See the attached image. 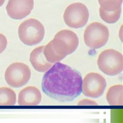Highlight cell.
Instances as JSON below:
<instances>
[{"mask_svg":"<svg viewBox=\"0 0 123 123\" xmlns=\"http://www.w3.org/2000/svg\"><path fill=\"white\" fill-rule=\"evenodd\" d=\"M41 100V94L35 86H27L20 91L18 94V103L21 106L37 105Z\"/></svg>","mask_w":123,"mask_h":123,"instance_id":"obj_11","label":"cell"},{"mask_svg":"<svg viewBox=\"0 0 123 123\" xmlns=\"http://www.w3.org/2000/svg\"><path fill=\"white\" fill-rule=\"evenodd\" d=\"M109 37L108 27L98 23L93 22L87 26L84 34V39L87 46L97 49L104 46Z\"/></svg>","mask_w":123,"mask_h":123,"instance_id":"obj_4","label":"cell"},{"mask_svg":"<svg viewBox=\"0 0 123 123\" xmlns=\"http://www.w3.org/2000/svg\"><path fill=\"white\" fill-rule=\"evenodd\" d=\"M44 74L41 83L43 92L58 101H71L82 92L81 74L69 66L55 62Z\"/></svg>","mask_w":123,"mask_h":123,"instance_id":"obj_1","label":"cell"},{"mask_svg":"<svg viewBox=\"0 0 123 123\" xmlns=\"http://www.w3.org/2000/svg\"><path fill=\"white\" fill-rule=\"evenodd\" d=\"M34 4V0H9L6 8L7 14L13 19H22L30 13Z\"/></svg>","mask_w":123,"mask_h":123,"instance_id":"obj_10","label":"cell"},{"mask_svg":"<svg viewBox=\"0 0 123 123\" xmlns=\"http://www.w3.org/2000/svg\"><path fill=\"white\" fill-rule=\"evenodd\" d=\"M89 12L86 6L80 2L71 4L66 8L63 19L69 27L79 28L83 27L87 22Z\"/></svg>","mask_w":123,"mask_h":123,"instance_id":"obj_6","label":"cell"},{"mask_svg":"<svg viewBox=\"0 0 123 123\" xmlns=\"http://www.w3.org/2000/svg\"><path fill=\"white\" fill-rule=\"evenodd\" d=\"M97 64L105 74L110 76L118 74L123 71V55L113 49H106L99 55Z\"/></svg>","mask_w":123,"mask_h":123,"instance_id":"obj_3","label":"cell"},{"mask_svg":"<svg viewBox=\"0 0 123 123\" xmlns=\"http://www.w3.org/2000/svg\"><path fill=\"white\" fill-rule=\"evenodd\" d=\"M74 51L64 39L55 35L54 38L44 46L43 53L47 61L52 63L59 62Z\"/></svg>","mask_w":123,"mask_h":123,"instance_id":"obj_5","label":"cell"},{"mask_svg":"<svg viewBox=\"0 0 123 123\" xmlns=\"http://www.w3.org/2000/svg\"><path fill=\"white\" fill-rule=\"evenodd\" d=\"M100 5L99 9L101 18L109 24L118 21L121 13L123 0H98Z\"/></svg>","mask_w":123,"mask_h":123,"instance_id":"obj_9","label":"cell"},{"mask_svg":"<svg viewBox=\"0 0 123 123\" xmlns=\"http://www.w3.org/2000/svg\"><path fill=\"white\" fill-rule=\"evenodd\" d=\"M21 41L28 46H33L40 43L44 38L45 28L37 20L30 18L24 21L18 30Z\"/></svg>","mask_w":123,"mask_h":123,"instance_id":"obj_2","label":"cell"},{"mask_svg":"<svg viewBox=\"0 0 123 123\" xmlns=\"http://www.w3.org/2000/svg\"><path fill=\"white\" fill-rule=\"evenodd\" d=\"M44 46L36 48L30 54V62L33 68L39 72L48 71L52 65V63L47 61L44 53Z\"/></svg>","mask_w":123,"mask_h":123,"instance_id":"obj_12","label":"cell"},{"mask_svg":"<svg viewBox=\"0 0 123 123\" xmlns=\"http://www.w3.org/2000/svg\"><path fill=\"white\" fill-rule=\"evenodd\" d=\"M106 85L103 76L98 73H90L86 75L82 81V91L86 97L98 98L104 93Z\"/></svg>","mask_w":123,"mask_h":123,"instance_id":"obj_8","label":"cell"},{"mask_svg":"<svg viewBox=\"0 0 123 123\" xmlns=\"http://www.w3.org/2000/svg\"><path fill=\"white\" fill-rule=\"evenodd\" d=\"M7 40L5 36L0 33V54L6 48Z\"/></svg>","mask_w":123,"mask_h":123,"instance_id":"obj_15","label":"cell"},{"mask_svg":"<svg viewBox=\"0 0 123 123\" xmlns=\"http://www.w3.org/2000/svg\"><path fill=\"white\" fill-rule=\"evenodd\" d=\"M123 90L122 85H114L108 90L106 94V99L111 105H123Z\"/></svg>","mask_w":123,"mask_h":123,"instance_id":"obj_13","label":"cell"},{"mask_svg":"<svg viewBox=\"0 0 123 123\" xmlns=\"http://www.w3.org/2000/svg\"><path fill=\"white\" fill-rule=\"evenodd\" d=\"M29 67L22 62H14L6 70L5 79L7 83L13 87H20L29 81L31 77Z\"/></svg>","mask_w":123,"mask_h":123,"instance_id":"obj_7","label":"cell"},{"mask_svg":"<svg viewBox=\"0 0 123 123\" xmlns=\"http://www.w3.org/2000/svg\"><path fill=\"white\" fill-rule=\"evenodd\" d=\"M16 100V94L13 90L7 87L0 88V106H13Z\"/></svg>","mask_w":123,"mask_h":123,"instance_id":"obj_14","label":"cell"},{"mask_svg":"<svg viewBox=\"0 0 123 123\" xmlns=\"http://www.w3.org/2000/svg\"><path fill=\"white\" fill-rule=\"evenodd\" d=\"M5 0H0V7L3 4V3L5 2Z\"/></svg>","mask_w":123,"mask_h":123,"instance_id":"obj_17","label":"cell"},{"mask_svg":"<svg viewBox=\"0 0 123 123\" xmlns=\"http://www.w3.org/2000/svg\"><path fill=\"white\" fill-rule=\"evenodd\" d=\"M78 105H97V103L90 99H84L80 101L78 103Z\"/></svg>","mask_w":123,"mask_h":123,"instance_id":"obj_16","label":"cell"}]
</instances>
